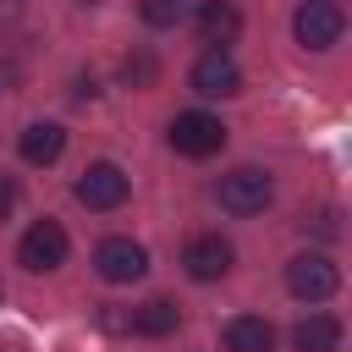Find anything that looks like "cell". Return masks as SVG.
Wrapping results in <instances>:
<instances>
[{"label": "cell", "mask_w": 352, "mask_h": 352, "mask_svg": "<svg viewBox=\"0 0 352 352\" xmlns=\"http://www.w3.org/2000/svg\"><path fill=\"white\" fill-rule=\"evenodd\" d=\"M220 143H226V126L209 110H182L170 121V148L187 160H209V154H220Z\"/></svg>", "instance_id": "obj_1"}, {"label": "cell", "mask_w": 352, "mask_h": 352, "mask_svg": "<svg viewBox=\"0 0 352 352\" xmlns=\"http://www.w3.org/2000/svg\"><path fill=\"white\" fill-rule=\"evenodd\" d=\"M336 286H341V270L324 253H297L286 264V292L302 302H324V297H336Z\"/></svg>", "instance_id": "obj_2"}, {"label": "cell", "mask_w": 352, "mask_h": 352, "mask_svg": "<svg viewBox=\"0 0 352 352\" xmlns=\"http://www.w3.org/2000/svg\"><path fill=\"white\" fill-rule=\"evenodd\" d=\"M270 192L275 187L258 165H236L231 176H220V209H231V214H258L270 204Z\"/></svg>", "instance_id": "obj_3"}, {"label": "cell", "mask_w": 352, "mask_h": 352, "mask_svg": "<svg viewBox=\"0 0 352 352\" xmlns=\"http://www.w3.org/2000/svg\"><path fill=\"white\" fill-rule=\"evenodd\" d=\"M292 33H297L302 50H330V44L341 38V6H330V0H302L297 16H292Z\"/></svg>", "instance_id": "obj_4"}, {"label": "cell", "mask_w": 352, "mask_h": 352, "mask_svg": "<svg viewBox=\"0 0 352 352\" xmlns=\"http://www.w3.org/2000/svg\"><path fill=\"white\" fill-rule=\"evenodd\" d=\"M16 258H22L33 275H44V270H60V264H66V231H60L55 220H38V226H28V231H22V242H16Z\"/></svg>", "instance_id": "obj_5"}, {"label": "cell", "mask_w": 352, "mask_h": 352, "mask_svg": "<svg viewBox=\"0 0 352 352\" xmlns=\"http://www.w3.org/2000/svg\"><path fill=\"white\" fill-rule=\"evenodd\" d=\"M94 264H99V275H104L110 286H126V280H138V275L148 270V248L132 242V236H110V242H99Z\"/></svg>", "instance_id": "obj_6"}, {"label": "cell", "mask_w": 352, "mask_h": 352, "mask_svg": "<svg viewBox=\"0 0 352 352\" xmlns=\"http://www.w3.org/2000/svg\"><path fill=\"white\" fill-rule=\"evenodd\" d=\"M242 88V72H236V60L226 55V50H204L198 60H192V94H204V99H231Z\"/></svg>", "instance_id": "obj_7"}, {"label": "cell", "mask_w": 352, "mask_h": 352, "mask_svg": "<svg viewBox=\"0 0 352 352\" xmlns=\"http://www.w3.org/2000/svg\"><path fill=\"white\" fill-rule=\"evenodd\" d=\"M121 198H126V170H121V165L94 160V165L77 176V204H88V209H116Z\"/></svg>", "instance_id": "obj_8"}, {"label": "cell", "mask_w": 352, "mask_h": 352, "mask_svg": "<svg viewBox=\"0 0 352 352\" xmlns=\"http://www.w3.org/2000/svg\"><path fill=\"white\" fill-rule=\"evenodd\" d=\"M231 242L226 236H192L187 242V253H182V264H187V275L192 280H220L226 270H231Z\"/></svg>", "instance_id": "obj_9"}, {"label": "cell", "mask_w": 352, "mask_h": 352, "mask_svg": "<svg viewBox=\"0 0 352 352\" xmlns=\"http://www.w3.org/2000/svg\"><path fill=\"white\" fill-rule=\"evenodd\" d=\"M198 33H204V44H231L236 33H242V11L231 6V0H204V11H198Z\"/></svg>", "instance_id": "obj_10"}, {"label": "cell", "mask_w": 352, "mask_h": 352, "mask_svg": "<svg viewBox=\"0 0 352 352\" xmlns=\"http://www.w3.org/2000/svg\"><path fill=\"white\" fill-rule=\"evenodd\" d=\"M16 148H22V160H28V165H55V160H60V148H66V132H60L55 121H33V126L16 138Z\"/></svg>", "instance_id": "obj_11"}, {"label": "cell", "mask_w": 352, "mask_h": 352, "mask_svg": "<svg viewBox=\"0 0 352 352\" xmlns=\"http://www.w3.org/2000/svg\"><path fill=\"white\" fill-rule=\"evenodd\" d=\"M226 346L231 352H275V324L258 314H236L226 324Z\"/></svg>", "instance_id": "obj_12"}, {"label": "cell", "mask_w": 352, "mask_h": 352, "mask_svg": "<svg viewBox=\"0 0 352 352\" xmlns=\"http://www.w3.org/2000/svg\"><path fill=\"white\" fill-rule=\"evenodd\" d=\"M292 341H297V352H336L341 346V324L330 314H308V319H297Z\"/></svg>", "instance_id": "obj_13"}, {"label": "cell", "mask_w": 352, "mask_h": 352, "mask_svg": "<svg viewBox=\"0 0 352 352\" xmlns=\"http://www.w3.org/2000/svg\"><path fill=\"white\" fill-rule=\"evenodd\" d=\"M176 324H182V314H176L170 297H154V302H143V308L132 314V330H138V336H170Z\"/></svg>", "instance_id": "obj_14"}, {"label": "cell", "mask_w": 352, "mask_h": 352, "mask_svg": "<svg viewBox=\"0 0 352 352\" xmlns=\"http://www.w3.org/2000/svg\"><path fill=\"white\" fill-rule=\"evenodd\" d=\"M143 16H148L154 28H170V22L182 16V0H143Z\"/></svg>", "instance_id": "obj_15"}, {"label": "cell", "mask_w": 352, "mask_h": 352, "mask_svg": "<svg viewBox=\"0 0 352 352\" xmlns=\"http://www.w3.org/2000/svg\"><path fill=\"white\" fill-rule=\"evenodd\" d=\"M11 204H16V182H11L6 170H0V220L11 214Z\"/></svg>", "instance_id": "obj_16"}, {"label": "cell", "mask_w": 352, "mask_h": 352, "mask_svg": "<svg viewBox=\"0 0 352 352\" xmlns=\"http://www.w3.org/2000/svg\"><path fill=\"white\" fill-rule=\"evenodd\" d=\"M82 6H99V0H82Z\"/></svg>", "instance_id": "obj_17"}, {"label": "cell", "mask_w": 352, "mask_h": 352, "mask_svg": "<svg viewBox=\"0 0 352 352\" xmlns=\"http://www.w3.org/2000/svg\"><path fill=\"white\" fill-rule=\"evenodd\" d=\"M0 297H6V286H0Z\"/></svg>", "instance_id": "obj_18"}]
</instances>
